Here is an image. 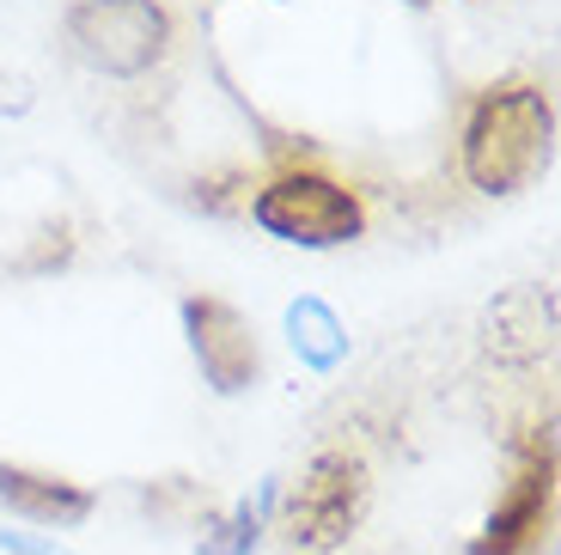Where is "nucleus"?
<instances>
[{"label":"nucleus","mask_w":561,"mask_h":555,"mask_svg":"<svg viewBox=\"0 0 561 555\" xmlns=\"http://www.w3.org/2000/svg\"><path fill=\"white\" fill-rule=\"evenodd\" d=\"M31 80L25 73H13V68H0V116H25L31 111Z\"/></svg>","instance_id":"10"},{"label":"nucleus","mask_w":561,"mask_h":555,"mask_svg":"<svg viewBox=\"0 0 561 555\" xmlns=\"http://www.w3.org/2000/svg\"><path fill=\"white\" fill-rule=\"evenodd\" d=\"M556 525V440L549 433H525L513 445V471L494 500V513L470 537V555H537Z\"/></svg>","instance_id":"5"},{"label":"nucleus","mask_w":561,"mask_h":555,"mask_svg":"<svg viewBox=\"0 0 561 555\" xmlns=\"http://www.w3.org/2000/svg\"><path fill=\"white\" fill-rule=\"evenodd\" d=\"M287 330H294L299 354H306L311 366H323V373L348 354V336H342V324L330 318V306H323V299H299V306L287 312Z\"/></svg>","instance_id":"8"},{"label":"nucleus","mask_w":561,"mask_h":555,"mask_svg":"<svg viewBox=\"0 0 561 555\" xmlns=\"http://www.w3.org/2000/svg\"><path fill=\"white\" fill-rule=\"evenodd\" d=\"M549 154H556V104H549L543 86H525V80L489 86L463 116L458 159L470 190L482 195L525 190L549 166Z\"/></svg>","instance_id":"1"},{"label":"nucleus","mask_w":561,"mask_h":555,"mask_svg":"<svg viewBox=\"0 0 561 555\" xmlns=\"http://www.w3.org/2000/svg\"><path fill=\"white\" fill-rule=\"evenodd\" d=\"M256 525H263V519H256V507H232L220 525L202 531V555H251L256 537H263Z\"/></svg>","instance_id":"9"},{"label":"nucleus","mask_w":561,"mask_h":555,"mask_svg":"<svg viewBox=\"0 0 561 555\" xmlns=\"http://www.w3.org/2000/svg\"><path fill=\"white\" fill-rule=\"evenodd\" d=\"M0 507L25 525H43V531H73L92 519L99 495L68 476H49V471H25V464H0Z\"/></svg>","instance_id":"7"},{"label":"nucleus","mask_w":561,"mask_h":555,"mask_svg":"<svg viewBox=\"0 0 561 555\" xmlns=\"http://www.w3.org/2000/svg\"><path fill=\"white\" fill-rule=\"evenodd\" d=\"M183 336H190V354H196L202 378L220 397H239V390H251L263 378V348H256V330L239 306H226L214 293L183 299Z\"/></svg>","instance_id":"6"},{"label":"nucleus","mask_w":561,"mask_h":555,"mask_svg":"<svg viewBox=\"0 0 561 555\" xmlns=\"http://www.w3.org/2000/svg\"><path fill=\"white\" fill-rule=\"evenodd\" d=\"M68 49L92 73L140 80L171 49V19L159 0H73L68 7Z\"/></svg>","instance_id":"3"},{"label":"nucleus","mask_w":561,"mask_h":555,"mask_svg":"<svg viewBox=\"0 0 561 555\" xmlns=\"http://www.w3.org/2000/svg\"><path fill=\"white\" fill-rule=\"evenodd\" d=\"M251 220L268 238L299 245V250H336L366 233L360 195L348 183L323 178V171H280V178H268L251 202Z\"/></svg>","instance_id":"2"},{"label":"nucleus","mask_w":561,"mask_h":555,"mask_svg":"<svg viewBox=\"0 0 561 555\" xmlns=\"http://www.w3.org/2000/svg\"><path fill=\"white\" fill-rule=\"evenodd\" d=\"M366 507H373V476L354 452H318V458L299 471V483L287 488V507H280V531L294 537V550H342V543L360 531Z\"/></svg>","instance_id":"4"}]
</instances>
